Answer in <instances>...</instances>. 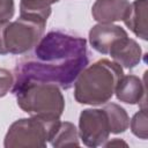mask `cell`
<instances>
[{"label": "cell", "instance_id": "obj_1", "mask_svg": "<svg viewBox=\"0 0 148 148\" xmlns=\"http://www.w3.org/2000/svg\"><path fill=\"white\" fill-rule=\"evenodd\" d=\"M88 62L89 52L84 38L52 30L39 39L32 54L16 64L13 88L28 82H44L69 89Z\"/></svg>", "mask_w": 148, "mask_h": 148}, {"label": "cell", "instance_id": "obj_2", "mask_svg": "<svg viewBox=\"0 0 148 148\" xmlns=\"http://www.w3.org/2000/svg\"><path fill=\"white\" fill-rule=\"evenodd\" d=\"M123 75V67L113 60L99 59L87 65L74 82L75 101L88 105L105 104L113 96Z\"/></svg>", "mask_w": 148, "mask_h": 148}, {"label": "cell", "instance_id": "obj_3", "mask_svg": "<svg viewBox=\"0 0 148 148\" xmlns=\"http://www.w3.org/2000/svg\"><path fill=\"white\" fill-rule=\"evenodd\" d=\"M12 91L17 105L30 116L60 118L65 110V98L56 84L28 82L13 88Z\"/></svg>", "mask_w": 148, "mask_h": 148}, {"label": "cell", "instance_id": "obj_4", "mask_svg": "<svg viewBox=\"0 0 148 148\" xmlns=\"http://www.w3.org/2000/svg\"><path fill=\"white\" fill-rule=\"evenodd\" d=\"M46 22L43 18L20 15L15 21L0 23V54H24L43 37Z\"/></svg>", "mask_w": 148, "mask_h": 148}, {"label": "cell", "instance_id": "obj_5", "mask_svg": "<svg viewBox=\"0 0 148 148\" xmlns=\"http://www.w3.org/2000/svg\"><path fill=\"white\" fill-rule=\"evenodd\" d=\"M60 124L59 118L31 116L14 121L3 139L5 148H45Z\"/></svg>", "mask_w": 148, "mask_h": 148}, {"label": "cell", "instance_id": "obj_6", "mask_svg": "<svg viewBox=\"0 0 148 148\" xmlns=\"http://www.w3.org/2000/svg\"><path fill=\"white\" fill-rule=\"evenodd\" d=\"M110 135L109 121L103 109H84L79 118V136L90 148L103 146Z\"/></svg>", "mask_w": 148, "mask_h": 148}, {"label": "cell", "instance_id": "obj_7", "mask_svg": "<svg viewBox=\"0 0 148 148\" xmlns=\"http://www.w3.org/2000/svg\"><path fill=\"white\" fill-rule=\"evenodd\" d=\"M128 36L126 30L113 23H97L89 30V43L94 50L109 54L111 46L120 38Z\"/></svg>", "mask_w": 148, "mask_h": 148}, {"label": "cell", "instance_id": "obj_8", "mask_svg": "<svg viewBox=\"0 0 148 148\" xmlns=\"http://www.w3.org/2000/svg\"><path fill=\"white\" fill-rule=\"evenodd\" d=\"M109 54L119 66L131 69L141 61L142 50L136 40L128 36L118 39L110 49Z\"/></svg>", "mask_w": 148, "mask_h": 148}, {"label": "cell", "instance_id": "obj_9", "mask_svg": "<svg viewBox=\"0 0 148 148\" xmlns=\"http://www.w3.org/2000/svg\"><path fill=\"white\" fill-rule=\"evenodd\" d=\"M114 94L117 99L123 103L140 104L142 102L141 108H146V84L136 75H123L116 87Z\"/></svg>", "mask_w": 148, "mask_h": 148}, {"label": "cell", "instance_id": "obj_10", "mask_svg": "<svg viewBox=\"0 0 148 148\" xmlns=\"http://www.w3.org/2000/svg\"><path fill=\"white\" fill-rule=\"evenodd\" d=\"M128 8V0H95L91 15L98 23H113L124 21Z\"/></svg>", "mask_w": 148, "mask_h": 148}, {"label": "cell", "instance_id": "obj_11", "mask_svg": "<svg viewBox=\"0 0 148 148\" xmlns=\"http://www.w3.org/2000/svg\"><path fill=\"white\" fill-rule=\"evenodd\" d=\"M124 23L136 37L147 40V0H134L130 3Z\"/></svg>", "mask_w": 148, "mask_h": 148}, {"label": "cell", "instance_id": "obj_12", "mask_svg": "<svg viewBox=\"0 0 148 148\" xmlns=\"http://www.w3.org/2000/svg\"><path fill=\"white\" fill-rule=\"evenodd\" d=\"M103 110L106 113L110 133L119 134L124 133L130 126V117L126 110L117 103H109L106 104Z\"/></svg>", "mask_w": 148, "mask_h": 148}, {"label": "cell", "instance_id": "obj_13", "mask_svg": "<svg viewBox=\"0 0 148 148\" xmlns=\"http://www.w3.org/2000/svg\"><path fill=\"white\" fill-rule=\"evenodd\" d=\"M79 130L75 127L73 123L69 121H60L57 131L54 132L52 139L50 140L51 145L56 148L59 147H73L80 146L79 141Z\"/></svg>", "mask_w": 148, "mask_h": 148}, {"label": "cell", "instance_id": "obj_14", "mask_svg": "<svg viewBox=\"0 0 148 148\" xmlns=\"http://www.w3.org/2000/svg\"><path fill=\"white\" fill-rule=\"evenodd\" d=\"M59 0H21L20 15H29L47 21L51 15V5Z\"/></svg>", "mask_w": 148, "mask_h": 148}, {"label": "cell", "instance_id": "obj_15", "mask_svg": "<svg viewBox=\"0 0 148 148\" xmlns=\"http://www.w3.org/2000/svg\"><path fill=\"white\" fill-rule=\"evenodd\" d=\"M130 127L132 133L139 139L146 140L148 138V124H147V111L146 108H141L131 119Z\"/></svg>", "mask_w": 148, "mask_h": 148}, {"label": "cell", "instance_id": "obj_16", "mask_svg": "<svg viewBox=\"0 0 148 148\" xmlns=\"http://www.w3.org/2000/svg\"><path fill=\"white\" fill-rule=\"evenodd\" d=\"M14 84V75L6 68L0 67V97L6 96Z\"/></svg>", "mask_w": 148, "mask_h": 148}, {"label": "cell", "instance_id": "obj_17", "mask_svg": "<svg viewBox=\"0 0 148 148\" xmlns=\"http://www.w3.org/2000/svg\"><path fill=\"white\" fill-rule=\"evenodd\" d=\"M15 13L14 0H0V23L10 21Z\"/></svg>", "mask_w": 148, "mask_h": 148}, {"label": "cell", "instance_id": "obj_18", "mask_svg": "<svg viewBox=\"0 0 148 148\" xmlns=\"http://www.w3.org/2000/svg\"><path fill=\"white\" fill-rule=\"evenodd\" d=\"M103 146H105V147H118V146H125V147H127V143L125 141L120 140V139H113V140H111L109 142H105Z\"/></svg>", "mask_w": 148, "mask_h": 148}]
</instances>
